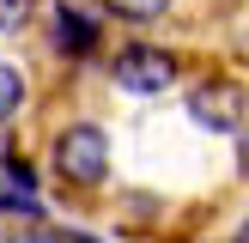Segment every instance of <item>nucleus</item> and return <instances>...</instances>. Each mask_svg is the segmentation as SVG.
I'll list each match as a JSON object with an SVG mask.
<instances>
[{
    "instance_id": "6",
    "label": "nucleus",
    "mask_w": 249,
    "mask_h": 243,
    "mask_svg": "<svg viewBox=\"0 0 249 243\" xmlns=\"http://www.w3.org/2000/svg\"><path fill=\"white\" fill-rule=\"evenodd\" d=\"M0 182L18 189V194H43V170H36V158L18 152L12 140H0Z\"/></svg>"
},
{
    "instance_id": "3",
    "label": "nucleus",
    "mask_w": 249,
    "mask_h": 243,
    "mask_svg": "<svg viewBox=\"0 0 249 243\" xmlns=\"http://www.w3.org/2000/svg\"><path fill=\"white\" fill-rule=\"evenodd\" d=\"M189 122L201 134H219V140H237L249 128V91L231 73H213V79H195L189 85Z\"/></svg>"
},
{
    "instance_id": "12",
    "label": "nucleus",
    "mask_w": 249,
    "mask_h": 243,
    "mask_svg": "<svg viewBox=\"0 0 249 243\" xmlns=\"http://www.w3.org/2000/svg\"><path fill=\"white\" fill-rule=\"evenodd\" d=\"M164 243H207V237H164Z\"/></svg>"
},
{
    "instance_id": "10",
    "label": "nucleus",
    "mask_w": 249,
    "mask_h": 243,
    "mask_svg": "<svg viewBox=\"0 0 249 243\" xmlns=\"http://www.w3.org/2000/svg\"><path fill=\"white\" fill-rule=\"evenodd\" d=\"M61 243H109V237L91 231V225H61Z\"/></svg>"
},
{
    "instance_id": "1",
    "label": "nucleus",
    "mask_w": 249,
    "mask_h": 243,
    "mask_svg": "<svg viewBox=\"0 0 249 243\" xmlns=\"http://www.w3.org/2000/svg\"><path fill=\"white\" fill-rule=\"evenodd\" d=\"M49 176L67 194H104L109 176H116V140H109L104 122L73 116L49 134Z\"/></svg>"
},
{
    "instance_id": "7",
    "label": "nucleus",
    "mask_w": 249,
    "mask_h": 243,
    "mask_svg": "<svg viewBox=\"0 0 249 243\" xmlns=\"http://www.w3.org/2000/svg\"><path fill=\"white\" fill-rule=\"evenodd\" d=\"M104 12L109 18H128V24H152V18L170 12V0H104Z\"/></svg>"
},
{
    "instance_id": "2",
    "label": "nucleus",
    "mask_w": 249,
    "mask_h": 243,
    "mask_svg": "<svg viewBox=\"0 0 249 243\" xmlns=\"http://www.w3.org/2000/svg\"><path fill=\"white\" fill-rule=\"evenodd\" d=\"M182 79V55L164 43H152V36H134V43H122L116 55H109V85H116L122 97H164L170 85Z\"/></svg>"
},
{
    "instance_id": "8",
    "label": "nucleus",
    "mask_w": 249,
    "mask_h": 243,
    "mask_svg": "<svg viewBox=\"0 0 249 243\" xmlns=\"http://www.w3.org/2000/svg\"><path fill=\"white\" fill-rule=\"evenodd\" d=\"M0 243H61V225L55 219H36V225H6Z\"/></svg>"
},
{
    "instance_id": "11",
    "label": "nucleus",
    "mask_w": 249,
    "mask_h": 243,
    "mask_svg": "<svg viewBox=\"0 0 249 243\" xmlns=\"http://www.w3.org/2000/svg\"><path fill=\"white\" fill-rule=\"evenodd\" d=\"M237 164H243V176H249V128L237 134Z\"/></svg>"
},
{
    "instance_id": "4",
    "label": "nucleus",
    "mask_w": 249,
    "mask_h": 243,
    "mask_svg": "<svg viewBox=\"0 0 249 243\" xmlns=\"http://www.w3.org/2000/svg\"><path fill=\"white\" fill-rule=\"evenodd\" d=\"M49 55L85 67L91 55H104V18L85 0H49Z\"/></svg>"
},
{
    "instance_id": "5",
    "label": "nucleus",
    "mask_w": 249,
    "mask_h": 243,
    "mask_svg": "<svg viewBox=\"0 0 249 243\" xmlns=\"http://www.w3.org/2000/svg\"><path fill=\"white\" fill-rule=\"evenodd\" d=\"M24 109H31V73L18 61H0V128H12Z\"/></svg>"
},
{
    "instance_id": "9",
    "label": "nucleus",
    "mask_w": 249,
    "mask_h": 243,
    "mask_svg": "<svg viewBox=\"0 0 249 243\" xmlns=\"http://www.w3.org/2000/svg\"><path fill=\"white\" fill-rule=\"evenodd\" d=\"M31 6L36 0H0V36H18L31 24Z\"/></svg>"
}]
</instances>
